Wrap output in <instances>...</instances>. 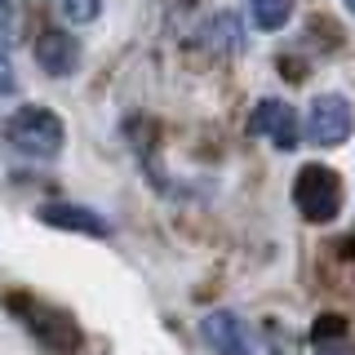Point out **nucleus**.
Masks as SVG:
<instances>
[{"label": "nucleus", "instance_id": "12", "mask_svg": "<svg viewBox=\"0 0 355 355\" xmlns=\"http://www.w3.org/2000/svg\"><path fill=\"white\" fill-rule=\"evenodd\" d=\"M18 80H14V67H9V58L0 53V94H14Z\"/></svg>", "mask_w": 355, "mask_h": 355}, {"label": "nucleus", "instance_id": "2", "mask_svg": "<svg viewBox=\"0 0 355 355\" xmlns=\"http://www.w3.org/2000/svg\"><path fill=\"white\" fill-rule=\"evenodd\" d=\"M293 205L306 222H329L342 214V178L324 164H306L293 182Z\"/></svg>", "mask_w": 355, "mask_h": 355}, {"label": "nucleus", "instance_id": "13", "mask_svg": "<svg viewBox=\"0 0 355 355\" xmlns=\"http://www.w3.org/2000/svg\"><path fill=\"white\" fill-rule=\"evenodd\" d=\"M9 27H14V5H9V0H0V36H5Z\"/></svg>", "mask_w": 355, "mask_h": 355}, {"label": "nucleus", "instance_id": "9", "mask_svg": "<svg viewBox=\"0 0 355 355\" xmlns=\"http://www.w3.org/2000/svg\"><path fill=\"white\" fill-rule=\"evenodd\" d=\"M315 355H355V342H351V329L342 315H320L315 320Z\"/></svg>", "mask_w": 355, "mask_h": 355}, {"label": "nucleus", "instance_id": "3", "mask_svg": "<svg viewBox=\"0 0 355 355\" xmlns=\"http://www.w3.org/2000/svg\"><path fill=\"white\" fill-rule=\"evenodd\" d=\"M351 103L342 94H320L306 111V138L315 147H342L351 138Z\"/></svg>", "mask_w": 355, "mask_h": 355}, {"label": "nucleus", "instance_id": "1", "mask_svg": "<svg viewBox=\"0 0 355 355\" xmlns=\"http://www.w3.org/2000/svg\"><path fill=\"white\" fill-rule=\"evenodd\" d=\"M5 138L14 142L22 155H31V160H53V155L62 151V120L53 116L49 107H22L14 120L5 125Z\"/></svg>", "mask_w": 355, "mask_h": 355}, {"label": "nucleus", "instance_id": "14", "mask_svg": "<svg viewBox=\"0 0 355 355\" xmlns=\"http://www.w3.org/2000/svg\"><path fill=\"white\" fill-rule=\"evenodd\" d=\"M347 9H351V14H355V0H347Z\"/></svg>", "mask_w": 355, "mask_h": 355}, {"label": "nucleus", "instance_id": "11", "mask_svg": "<svg viewBox=\"0 0 355 355\" xmlns=\"http://www.w3.org/2000/svg\"><path fill=\"white\" fill-rule=\"evenodd\" d=\"M53 9H58L71 27H80V22H94L103 14V0H53Z\"/></svg>", "mask_w": 355, "mask_h": 355}, {"label": "nucleus", "instance_id": "10", "mask_svg": "<svg viewBox=\"0 0 355 355\" xmlns=\"http://www.w3.org/2000/svg\"><path fill=\"white\" fill-rule=\"evenodd\" d=\"M249 14H253V27L275 31V27L288 22V14H293V0H249Z\"/></svg>", "mask_w": 355, "mask_h": 355}, {"label": "nucleus", "instance_id": "6", "mask_svg": "<svg viewBox=\"0 0 355 355\" xmlns=\"http://www.w3.org/2000/svg\"><path fill=\"white\" fill-rule=\"evenodd\" d=\"M36 62L44 67L49 76H71L80 67V40L67 36V31H40L36 44H31Z\"/></svg>", "mask_w": 355, "mask_h": 355}, {"label": "nucleus", "instance_id": "4", "mask_svg": "<svg viewBox=\"0 0 355 355\" xmlns=\"http://www.w3.org/2000/svg\"><path fill=\"white\" fill-rule=\"evenodd\" d=\"M200 329H205V342L214 347V355H266L258 333L244 324L236 311H209Z\"/></svg>", "mask_w": 355, "mask_h": 355}, {"label": "nucleus", "instance_id": "8", "mask_svg": "<svg viewBox=\"0 0 355 355\" xmlns=\"http://www.w3.org/2000/svg\"><path fill=\"white\" fill-rule=\"evenodd\" d=\"M40 218L49 222V227H62V231H85V236H111V227L94 214V209H85V205H44V209H40Z\"/></svg>", "mask_w": 355, "mask_h": 355}, {"label": "nucleus", "instance_id": "7", "mask_svg": "<svg viewBox=\"0 0 355 355\" xmlns=\"http://www.w3.org/2000/svg\"><path fill=\"white\" fill-rule=\"evenodd\" d=\"M27 329L40 333V342L49 351H76V324L67 315H58V311H44V306H31L27 311Z\"/></svg>", "mask_w": 355, "mask_h": 355}, {"label": "nucleus", "instance_id": "5", "mask_svg": "<svg viewBox=\"0 0 355 355\" xmlns=\"http://www.w3.org/2000/svg\"><path fill=\"white\" fill-rule=\"evenodd\" d=\"M249 133H266V138H271L280 151H293L302 125H297V116H293V107H288V103H275V98H266V103L253 107Z\"/></svg>", "mask_w": 355, "mask_h": 355}]
</instances>
